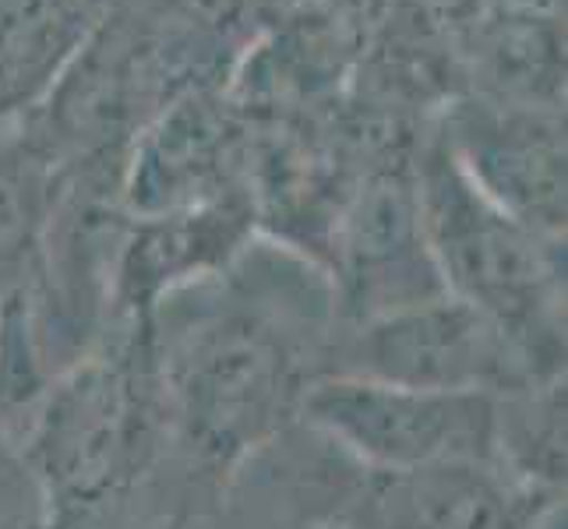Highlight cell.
<instances>
[{
  "label": "cell",
  "mask_w": 568,
  "mask_h": 529,
  "mask_svg": "<svg viewBox=\"0 0 568 529\" xmlns=\"http://www.w3.org/2000/svg\"><path fill=\"white\" fill-rule=\"evenodd\" d=\"M414 155L417 149H409L371 166L332 230L325 272L336 289L339 325L445 293L420 226Z\"/></svg>",
  "instance_id": "8992f818"
},
{
  "label": "cell",
  "mask_w": 568,
  "mask_h": 529,
  "mask_svg": "<svg viewBox=\"0 0 568 529\" xmlns=\"http://www.w3.org/2000/svg\"><path fill=\"white\" fill-rule=\"evenodd\" d=\"M430 124L498 208L565 241V113L459 95Z\"/></svg>",
  "instance_id": "ba28073f"
},
{
  "label": "cell",
  "mask_w": 568,
  "mask_h": 529,
  "mask_svg": "<svg viewBox=\"0 0 568 529\" xmlns=\"http://www.w3.org/2000/svg\"><path fill=\"white\" fill-rule=\"evenodd\" d=\"M0 529H57V526L43 512H18V516L0 519Z\"/></svg>",
  "instance_id": "4fadbf2b"
},
{
  "label": "cell",
  "mask_w": 568,
  "mask_h": 529,
  "mask_svg": "<svg viewBox=\"0 0 568 529\" xmlns=\"http://www.w3.org/2000/svg\"><path fill=\"white\" fill-rule=\"evenodd\" d=\"M258 233L251 191L202 205L131 215L113 262L116 325L145 322L155 304L191 283L220 276Z\"/></svg>",
  "instance_id": "9c48e42d"
},
{
  "label": "cell",
  "mask_w": 568,
  "mask_h": 529,
  "mask_svg": "<svg viewBox=\"0 0 568 529\" xmlns=\"http://www.w3.org/2000/svg\"><path fill=\"white\" fill-rule=\"evenodd\" d=\"M8 445L57 529H82L142 487L170 448L149 325L128 322L64 367Z\"/></svg>",
  "instance_id": "7a4b0ae2"
},
{
  "label": "cell",
  "mask_w": 568,
  "mask_h": 529,
  "mask_svg": "<svg viewBox=\"0 0 568 529\" xmlns=\"http://www.w3.org/2000/svg\"><path fill=\"white\" fill-rule=\"evenodd\" d=\"M498 396L427 391L354 375H322L307 388L301 424L354 462L385 474L495 462Z\"/></svg>",
  "instance_id": "277c9868"
},
{
  "label": "cell",
  "mask_w": 568,
  "mask_h": 529,
  "mask_svg": "<svg viewBox=\"0 0 568 529\" xmlns=\"http://www.w3.org/2000/svg\"><path fill=\"white\" fill-rule=\"evenodd\" d=\"M170 445L226 487L301 424L307 388L328 375L339 328L322 265L254 237L220 276L170 293L145 318Z\"/></svg>",
  "instance_id": "6da1fadb"
},
{
  "label": "cell",
  "mask_w": 568,
  "mask_h": 529,
  "mask_svg": "<svg viewBox=\"0 0 568 529\" xmlns=\"http://www.w3.org/2000/svg\"><path fill=\"white\" fill-rule=\"evenodd\" d=\"M495 462L526 487L565 495V378L498 396Z\"/></svg>",
  "instance_id": "7c38bea8"
},
{
  "label": "cell",
  "mask_w": 568,
  "mask_h": 529,
  "mask_svg": "<svg viewBox=\"0 0 568 529\" xmlns=\"http://www.w3.org/2000/svg\"><path fill=\"white\" fill-rule=\"evenodd\" d=\"M100 18V0H0V124L43 100Z\"/></svg>",
  "instance_id": "8fae6325"
},
{
  "label": "cell",
  "mask_w": 568,
  "mask_h": 529,
  "mask_svg": "<svg viewBox=\"0 0 568 529\" xmlns=\"http://www.w3.org/2000/svg\"><path fill=\"white\" fill-rule=\"evenodd\" d=\"M254 142L258 121L233 103L223 85L191 89L134 139L121 205L131 215H155L251 191Z\"/></svg>",
  "instance_id": "52a82bcc"
},
{
  "label": "cell",
  "mask_w": 568,
  "mask_h": 529,
  "mask_svg": "<svg viewBox=\"0 0 568 529\" xmlns=\"http://www.w3.org/2000/svg\"><path fill=\"white\" fill-rule=\"evenodd\" d=\"M463 95L565 113V14L484 4L453 26Z\"/></svg>",
  "instance_id": "30bf717a"
},
{
  "label": "cell",
  "mask_w": 568,
  "mask_h": 529,
  "mask_svg": "<svg viewBox=\"0 0 568 529\" xmlns=\"http://www.w3.org/2000/svg\"><path fill=\"white\" fill-rule=\"evenodd\" d=\"M420 226L448 297L516 343L540 378L565 375V241L523 226L469 181L435 124L414 155Z\"/></svg>",
  "instance_id": "3957f363"
},
{
  "label": "cell",
  "mask_w": 568,
  "mask_h": 529,
  "mask_svg": "<svg viewBox=\"0 0 568 529\" xmlns=\"http://www.w3.org/2000/svg\"><path fill=\"white\" fill-rule=\"evenodd\" d=\"M328 375L480 396H505L523 385L547 382L495 322L448 293L339 325L328 353Z\"/></svg>",
  "instance_id": "5b68a950"
}]
</instances>
